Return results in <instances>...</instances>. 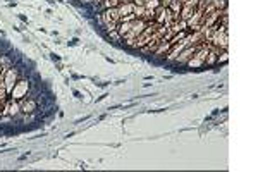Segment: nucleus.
<instances>
[{
	"mask_svg": "<svg viewBox=\"0 0 258 172\" xmlns=\"http://www.w3.org/2000/svg\"><path fill=\"white\" fill-rule=\"evenodd\" d=\"M0 80L4 81L7 93L10 95V92H12V88L16 86V83L19 81V71L12 66V68H9V69H6V71H2V74H0Z\"/></svg>",
	"mask_w": 258,
	"mask_h": 172,
	"instance_id": "obj_1",
	"label": "nucleus"
},
{
	"mask_svg": "<svg viewBox=\"0 0 258 172\" xmlns=\"http://www.w3.org/2000/svg\"><path fill=\"white\" fill-rule=\"evenodd\" d=\"M28 92H30V81L28 80H19L12 88V92H10L9 96L12 100L21 102L22 98H28Z\"/></svg>",
	"mask_w": 258,
	"mask_h": 172,
	"instance_id": "obj_2",
	"label": "nucleus"
},
{
	"mask_svg": "<svg viewBox=\"0 0 258 172\" xmlns=\"http://www.w3.org/2000/svg\"><path fill=\"white\" fill-rule=\"evenodd\" d=\"M19 104H21V112H24V114H31V112L36 110V102H34V100L22 98Z\"/></svg>",
	"mask_w": 258,
	"mask_h": 172,
	"instance_id": "obj_3",
	"label": "nucleus"
},
{
	"mask_svg": "<svg viewBox=\"0 0 258 172\" xmlns=\"http://www.w3.org/2000/svg\"><path fill=\"white\" fill-rule=\"evenodd\" d=\"M7 96H9V93H7V90H6V84H4V81L0 80V104H6Z\"/></svg>",
	"mask_w": 258,
	"mask_h": 172,
	"instance_id": "obj_4",
	"label": "nucleus"
},
{
	"mask_svg": "<svg viewBox=\"0 0 258 172\" xmlns=\"http://www.w3.org/2000/svg\"><path fill=\"white\" fill-rule=\"evenodd\" d=\"M0 64H2L4 71H6V69H9V68H12V62H10L6 56H0Z\"/></svg>",
	"mask_w": 258,
	"mask_h": 172,
	"instance_id": "obj_5",
	"label": "nucleus"
},
{
	"mask_svg": "<svg viewBox=\"0 0 258 172\" xmlns=\"http://www.w3.org/2000/svg\"><path fill=\"white\" fill-rule=\"evenodd\" d=\"M119 6V0H104V7L105 9H114Z\"/></svg>",
	"mask_w": 258,
	"mask_h": 172,
	"instance_id": "obj_6",
	"label": "nucleus"
},
{
	"mask_svg": "<svg viewBox=\"0 0 258 172\" xmlns=\"http://www.w3.org/2000/svg\"><path fill=\"white\" fill-rule=\"evenodd\" d=\"M146 2H148V0H132V4L138 6V7H144V6H146Z\"/></svg>",
	"mask_w": 258,
	"mask_h": 172,
	"instance_id": "obj_7",
	"label": "nucleus"
},
{
	"mask_svg": "<svg viewBox=\"0 0 258 172\" xmlns=\"http://www.w3.org/2000/svg\"><path fill=\"white\" fill-rule=\"evenodd\" d=\"M81 2H83V4H92L93 0H81Z\"/></svg>",
	"mask_w": 258,
	"mask_h": 172,
	"instance_id": "obj_8",
	"label": "nucleus"
},
{
	"mask_svg": "<svg viewBox=\"0 0 258 172\" xmlns=\"http://www.w3.org/2000/svg\"><path fill=\"white\" fill-rule=\"evenodd\" d=\"M2 71H4V68H2V64H0V74H2Z\"/></svg>",
	"mask_w": 258,
	"mask_h": 172,
	"instance_id": "obj_9",
	"label": "nucleus"
}]
</instances>
